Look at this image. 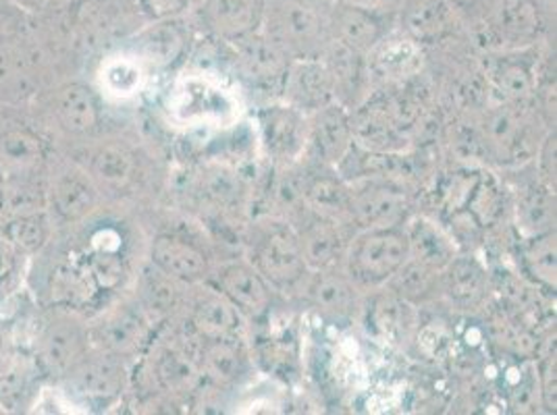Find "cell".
Instances as JSON below:
<instances>
[{
  "mask_svg": "<svg viewBox=\"0 0 557 415\" xmlns=\"http://www.w3.org/2000/svg\"><path fill=\"white\" fill-rule=\"evenodd\" d=\"M246 257L277 291V295L296 298L310 273L304 262L294 225L275 214L258 218L250 227Z\"/></svg>",
  "mask_w": 557,
  "mask_h": 415,
  "instance_id": "obj_1",
  "label": "cell"
},
{
  "mask_svg": "<svg viewBox=\"0 0 557 415\" xmlns=\"http://www.w3.org/2000/svg\"><path fill=\"white\" fill-rule=\"evenodd\" d=\"M260 32L292 61L319 59L331 42L329 7L306 0H267Z\"/></svg>",
  "mask_w": 557,
  "mask_h": 415,
  "instance_id": "obj_2",
  "label": "cell"
},
{
  "mask_svg": "<svg viewBox=\"0 0 557 415\" xmlns=\"http://www.w3.org/2000/svg\"><path fill=\"white\" fill-rule=\"evenodd\" d=\"M410 260V239L404 227L360 229L349 239L344 271L362 293L383 289Z\"/></svg>",
  "mask_w": 557,
  "mask_h": 415,
  "instance_id": "obj_3",
  "label": "cell"
},
{
  "mask_svg": "<svg viewBox=\"0 0 557 415\" xmlns=\"http://www.w3.org/2000/svg\"><path fill=\"white\" fill-rule=\"evenodd\" d=\"M92 347L90 324L73 310L54 307V312L38 330L34 357L45 378L61 382L88 355Z\"/></svg>",
  "mask_w": 557,
  "mask_h": 415,
  "instance_id": "obj_4",
  "label": "cell"
},
{
  "mask_svg": "<svg viewBox=\"0 0 557 415\" xmlns=\"http://www.w3.org/2000/svg\"><path fill=\"white\" fill-rule=\"evenodd\" d=\"M61 382L67 385L71 394L79 399L82 405L96 412H107L115 407L132 382L129 360L107 349L92 347Z\"/></svg>",
  "mask_w": 557,
  "mask_h": 415,
  "instance_id": "obj_5",
  "label": "cell"
},
{
  "mask_svg": "<svg viewBox=\"0 0 557 415\" xmlns=\"http://www.w3.org/2000/svg\"><path fill=\"white\" fill-rule=\"evenodd\" d=\"M209 282L232 303L246 323H262L275 307L277 291L256 271L248 257L216 262Z\"/></svg>",
  "mask_w": 557,
  "mask_h": 415,
  "instance_id": "obj_6",
  "label": "cell"
},
{
  "mask_svg": "<svg viewBox=\"0 0 557 415\" xmlns=\"http://www.w3.org/2000/svg\"><path fill=\"white\" fill-rule=\"evenodd\" d=\"M152 349L148 369L150 380L159 391L169 397H189L202 387V374L198 366V341L184 330H175L166 341L148 345Z\"/></svg>",
  "mask_w": 557,
  "mask_h": 415,
  "instance_id": "obj_7",
  "label": "cell"
},
{
  "mask_svg": "<svg viewBox=\"0 0 557 415\" xmlns=\"http://www.w3.org/2000/svg\"><path fill=\"white\" fill-rule=\"evenodd\" d=\"M180 330L196 341L242 339L246 320L210 282L191 285L182 312Z\"/></svg>",
  "mask_w": 557,
  "mask_h": 415,
  "instance_id": "obj_8",
  "label": "cell"
},
{
  "mask_svg": "<svg viewBox=\"0 0 557 415\" xmlns=\"http://www.w3.org/2000/svg\"><path fill=\"white\" fill-rule=\"evenodd\" d=\"M410 212L408 193L395 181L360 179L349 184V221L356 231L404 227Z\"/></svg>",
  "mask_w": 557,
  "mask_h": 415,
  "instance_id": "obj_9",
  "label": "cell"
},
{
  "mask_svg": "<svg viewBox=\"0 0 557 415\" xmlns=\"http://www.w3.org/2000/svg\"><path fill=\"white\" fill-rule=\"evenodd\" d=\"M326 324H351L364 310V293L344 268L310 271L298 295Z\"/></svg>",
  "mask_w": 557,
  "mask_h": 415,
  "instance_id": "obj_10",
  "label": "cell"
},
{
  "mask_svg": "<svg viewBox=\"0 0 557 415\" xmlns=\"http://www.w3.org/2000/svg\"><path fill=\"white\" fill-rule=\"evenodd\" d=\"M256 134L275 166L300 162L308 143V115L281 100L271 102L256 113Z\"/></svg>",
  "mask_w": 557,
  "mask_h": 415,
  "instance_id": "obj_11",
  "label": "cell"
},
{
  "mask_svg": "<svg viewBox=\"0 0 557 415\" xmlns=\"http://www.w3.org/2000/svg\"><path fill=\"white\" fill-rule=\"evenodd\" d=\"M94 347L107 349L125 360L141 355L152 343L154 320L136 303H119L90 324Z\"/></svg>",
  "mask_w": 557,
  "mask_h": 415,
  "instance_id": "obj_12",
  "label": "cell"
},
{
  "mask_svg": "<svg viewBox=\"0 0 557 415\" xmlns=\"http://www.w3.org/2000/svg\"><path fill=\"white\" fill-rule=\"evenodd\" d=\"M351 113L354 143L376 154H406L410 148L408 125L399 106L387 100L367 98Z\"/></svg>",
  "mask_w": 557,
  "mask_h": 415,
  "instance_id": "obj_13",
  "label": "cell"
},
{
  "mask_svg": "<svg viewBox=\"0 0 557 415\" xmlns=\"http://www.w3.org/2000/svg\"><path fill=\"white\" fill-rule=\"evenodd\" d=\"M150 264L186 285H200L209 282L216 262L205 241L184 231H163L150 243Z\"/></svg>",
  "mask_w": 557,
  "mask_h": 415,
  "instance_id": "obj_14",
  "label": "cell"
},
{
  "mask_svg": "<svg viewBox=\"0 0 557 415\" xmlns=\"http://www.w3.org/2000/svg\"><path fill=\"white\" fill-rule=\"evenodd\" d=\"M267 0H196L191 13L212 42L235 45L262 27Z\"/></svg>",
  "mask_w": 557,
  "mask_h": 415,
  "instance_id": "obj_15",
  "label": "cell"
},
{
  "mask_svg": "<svg viewBox=\"0 0 557 415\" xmlns=\"http://www.w3.org/2000/svg\"><path fill=\"white\" fill-rule=\"evenodd\" d=\"M292 225L298 235L300 252L308 271H326L344 266L349 239L356 232L351 225L319 216L310 210L300 212L292 221Z\"/></svg>",
  "mask_w": 557,
  "mask_h": 415,
  "instance_id": "obj_16",
  "label": "cell"
},
{
  "mask_svg": "<svg viewBox=\"0 0 557 415\" xmlns=\"http://www.w3.org/2000/svg\"><path fill=\"white\" fill-rule=\"evenodd\" d=\"M230 47V45H227ZM232 50L233 67L244 84L260 92H281L283 77L292 59L262 32H256Z\"/></svg>",
  "mask_w": 557,
  "mask_h": 415,
  "instance_id": "obj_17",
  "label": "cell"
},
{
  "mask_svg": "<svg viewBox=\"0 0 557 415\" xmlns=\"http://www.w3.org/2000/svg\"><path fill=\"white\" fill-rule=\"evenodd\" d=\"M354 146L351 113L339 102H331L308 115V143L304 162L337 168Z\"/></svg>",
  "mask_w": 557,
  "mask_h": 415,
  "instance_id": "obj_18",
  "label": "cell"
},
{
  "mask_svg": "<svg viewBox=\"0 0 557 415\" xmlns=\"http://www.w3.org/2000/svg\"><path fill=\"white\" fill-rule=\"evenodd\" d=\"M329 32L331 40L369 56L395 32V17L379 15L339 0L329 7Z\"/></svg>",
  "mask_w": 557,
  "mask_h": 415,
  "instance_id": "obj_19",
  "label": "cell"
},
{
  "mask_svg": "<svg viewBox=\"0 0 557 415\" xmlns=\"http://www.w3.org/2000/svg\"><path fill=\"white\" fill-rule=\"evenodd\" d=\"M189 50V29L184 20L146 22L127 38V52L148 70H169Z\"/></svg>",
  "mask_w": 557,
  "mask_h": 415,
  "instance_id": "obj_20",
  "label": "cell"
},
{
  "mask_svg": "<svg viewBox=\"0 0 557 415\" xmlns=\"http://www.w3.org/2000/svg\"><path fill=\"white\" fill-rule=\"evenodd\" d=\"M460 20L449 0H404L395 15V32L417 47H435L447 40Z\"/></svg>",
  "mask_w": 557,
  "mask_h": 415,
  "instance_id": "obj_21",
  "label": "cell"
},
{
  "mask_svg": "<svg viewBox=\"0 0 557 415\" xmlns=\"http://www.w3.org/2000/svg\"><path fill=\"white\" fill-rule=\"evenodd\" d=\"M325 63L333 79L335 100L348 111L358 109L367 98H371V59L344 47L335 40L326 45L319 56Z\"/></svg>",
  "mask_w": 557,
  "mask_h": 415,
  "instance_id": "obj_22",
  "label": "cell"
},
{
  "mask_svg": "<svg viewBox=\"0 0 557 415\" xmlns=\"http://www.w3.org/2000/svg\"><path fill=\"white\" fill-rule=\"evenodd\" d=\"M278 100L312 115L335 100L333 79L321 59L292 61L281 84Z\"/></svg>",
  "mask_w": 557,
  "mask_h": 415,
  "instance_id": "obj_23",
  "label": "cell"
},
{
  "mask_svg": "<svg viewBox=\"0 0 557 415\" xmlns=\"http://www.w3.org/2000/svg\"><path fill=\"white\" fill-rule=\"evenodd\" d=\"M100 202V187L84 166L63 168L48 191V204L54 221L61 225H73L88 218Z\"/></svg>",
  "mask_w": 557,
  "mask_h": 415,
  "instance_id": "obj_24",
  "label": "cell"
},
{
  "mask_svg": "<svg viewBox=\"0 0 557 415\" xmlns=\"http://www.w3.org/2000/svg\"><path fill=\"white\" fill-rule=\"evenodd\" d=\"M198 366L205 387L227 391L248 378L252 362L244 339H212L198 341Z\"/></svg>",
  "mask_w": 557,
  "mask_h": 415,
  "instance_id": "obj_25",
  "label": "cell"
},
{
  "mask_svg": "<svg viewBox=\"0 0 557 415\" xmlns=\"http://www.w3.org/2000/svg\"><path fill=\"white\" fill-rule=\"evenodd\" d=\"M524 102H502L483 121V143L502 162L520 161L529 148V116Z\"/></svg>",
  "mask_w": 557,
  "mask_h": 415,
  "instance_id": "obj_26",
  "label": "cell"
},
{
  "mask_svg": "<svg viewBox=\"0 0 557 415\" xmlns=\"http://www.w3.org/2000/svg\"><path fill=\"white\" fill-rule=\"evenodd\" d=\"M50 111L59 127L73 136H90L98 131L104 118L100 93L84 81L61 86L52 96Z\"/></svg>",
  "mask_w": 557,
  "mask_h": 415,
  "instance_id": "obj_27",
  "label": "cell"
},
{
  "mask_svg": "<svg viewBox=\"0 0 557 415\" xmlns=\"http://www.w3.org/2000/svg\"><path fill=\"white\" fill-rule=\"evenodd\" d=\"M79 166L94 179L100 189L123 191L138 179V154L121 141H100L92 146Z\"/></svg>",
  "mask_w": 557,
  "mask_h": 415,
  "instance_id": "obj_28",
  "label": "cell"
},
{
  "mask_svg": "<svg viewBox=\"0 0 557 415\" xmlns=\"http://www.w3.org/2000/svg\"><path fill=\"white\" fill-rule=\"evenodd\" d=\"M304 206L319 216L351 225V221H349V184L337 175L335 168L314 166V164L306 162Z\"/></svg>",
  "mask_w": 557,
  "mask_h": 415,
  "instance_id": "obj_29",
  "label": "cell"
},
{
  "mask_svg": "<svg viewBox=\"0 0 557 415\" xmlns=\"http://www.w3.org/2000/svg\"><path fill=\"white\" fill-rule=\"evenodd\" d=\"M487 291V271L476 257L454 255L440 273V293L458 310H476Z\"/></svg>",
  "mask_w": 557,
  "mask_h": 415,
  "instance_id": "obj_30",
  "label": "cell"
},
{
  "mask_svg": "<svg viewBox=\"0 0 557 415\" xmlns=\"http://www.w3.org/2000/svg\"><path fill=\"white\" fill-rule=\"evenodd\" d=\"M45 374L34 353L20 351L15 362L0 374V410L11 414L29 412L40 397Z\"/></svg>",
  "mask_w": 557,
  "mask_h": 415,
  "instance_id": "obj_31",
  "label": "cell"
},
{
  "mask_svg": "<svg viewBox=\"0 0 557 415\" xmlns=\"http://www.w3.org/2000/svg\"><path fill=\"white\" fill-rule=\"evenodd\" d=\"M502 102H529L536 92V73L529 48L504 50L488 70Z\"/></svg>",
  "mask_w": 557,
  "mask_h": 415,
  "instance_id": "obj_32",
  "label": "cell"
},
{
  "mask_svg": "<svg viewBox=\"0 0 557 415\" xmlns=\"http://www.w3.org/2000/svg\"><path fill=\"white\" fill-rule=\"evenodd\" d=\"M189 287L150 264L139 278L138 303L154 323L173 318L182 312Z\"/></svg>",
  "mask_w": 557,
  "mask_h": 415,
  "instance_id": "obj_33",
  "label": "cell"
},
{
  "mask_svg": "<svg viewBox=\"0 0 557 415\" xmlns=\"http://www.w3.org/2000/svg\"><path fill=\"white\" fill-rule=\"evenodd\" d=\"M516 227L520 237L556 231V189L541 181L529 187L516 206Z\"/></svg>",
  "mask_w": 557,
  "mask_h": 415,
  "instance_id": "obj_34",
  "label": "cell"
},
{
  "mask_svg": "<svg viewBox=\"0 0 557 415\" xmlns=\"http://www.w3.org/2000/svg\"><path fill=\"white\" fill-rule=\"evenodd\" d=\"M520 264L534 285L549 293H556V231L520 237Z\"/></svg>",
  "mask_w": 557,
  "mask_h": 415,
  "instance_id": "obj_35",
  "label": "cell"
},
{
  "mask_svg": "<svg viewBox=\"0 0 557 415\" xmlns=\"http://www.w3.org/2000/svg\"><path fill=\"white\" fill-rule=\"evenodd\" d=\"M440 273L442 271L410 257L385 285V289L392 291L397 300L420 305L440 293Z\"/></svg>",
  "mask_w": 557,
  "mask_h": 415,
  "instance_id": "obj_36",
  "label": "cell"
},
{
  "mask_svg": "<svg viewBox=\"0 0 557 415\" xmlns=\"http://www.w3.org/2000/svg\"><path fill=\"white\" fill-rule=\"evenodd\" d=\"M47 161L45 139L32 129H9L0 136V166L32 171Z\"/></svg>",
  "mask_w": 557,
  "mask_h": 415,
  "instance_id": "obj_37",
  "label": "cell"
},
{
  "mask_svg": "<svg viewBox=\"0 0 557 415\" xmlns=\"http://www.w3.org/2000/svg\"><path fill=\"white\" fill-rule=\"evenodd\" d=\"M406 231L410 239V257H414L426 266L443 271L447 266V262L456 255L454 243L449 241V237H445L433 223L417 221L410 225V221H408Z\"/></svg>",
  "mask_w": 557,
  "mask_h": 415,
  "instance_id": "obj_38",
  "label": "cell"
},
{
  "mask_svg": "<svg viewBox=\"0 0 557 415\" xmlns=\"http://www.w3.org/2000/svg\"><path fill=\"white\" fill-rule=\"evenodd\" d=\"M50 232L52 225L45 212H22L4 225L2 237L29 257L40 254L47 248Z\"/></svg>",
  "mask_w": 557,
  "mask_h": 415,
  "instance_id": "obj_39",
  "label": "cell"
},
{
  "mask_svg": "<svg viewBox=\"0 0 557 415\" xmlns=\"http://www.w3.org/2000/svg\"><path fill=\"white\" fill-rule=\"evenodd\" d=\"M102 90L113 93L119 98L134 96L141 90V84L146 79V67L129 52H121L115 56H109L100 71Z\"/></svg>",
  "mask_w": 557,
  "mask_h": 415,
  "instance_id": "obj_40",
  "label": "cell"
},
{
  "mask_svg": "<svg viewBox=\"0 0 557 415\" xmlns=\"http://www.w3.org/2000/svg\"><path fill=\"white\" fill-rule=\"evenodd\" d=\"M25 260L27 255L0 237V300L20 289L25 275Z\"/></svg>",
  "mask_w": 557,
  "mask_h": 415,
  "instance_id": "obj_41",
  "label": "cell"
},
{
  "mask_svg": "<svg viewBox=\"0 0 557 415\" xmlns=\"http://www.w3.org/2000/svg\"><path fill=\"white\" fill-rule=\"evenodd\" d=\"M139 15L146 22H166V20H186L191 13L196 0H134Z\"/></svg>",
  "mask_w": 557,
  "mask_h": 415,
  "instance_id": "obj_42",
  "label": "cell"
},
{
  "mask_svg": "<svg viewBox=\"0 0 557 415\" xmlns=\"http://www.w3.org/2000/svg\"><path fill=\"white\" fill-rule=\"evenodd\" d=\"M539 391H541V405L547 414H556L557 410V376L556 351L545 357V362L539 368Z\"/></svg>",
  "mask_w": 557,
  "mask_h": 415,
  "instance_id": "obj_43",
  "label": "cell"
},
{
  "mask_svg": "<svg viewBox=\"0 0 557 415\" xmlns=\"http://www.w3.org/2000/svg\"><path fill=\"white\" fill-rule=\"evenodd\" d=\"M539 181L556 189V131H549L541 141L539 150Z\"/></svg>",
  "mask_w": 557,
  "mask_h": 415,
  "instance_id": "obj_44",
  "label": "cell"
},
{
  "mask_svg": "<svg viewBox=\"0 0 557 415\" xmlns=\"http://www.w3.org/2000/svg\"><path fill=\"white\" fill-rule=\"evenodd\" d=\"M20 351L22 347L17 343L15 323L9 318H0V374H4L7 368L15 362Z\"/></svg>",
  "mask_w": 557,
  "mask_h": 415,
  "instance_id": "obj_45",
  "label": "cell"
},
{
  "mask_svg": "<svg viewBox=\"0 0 557 415\" xmlns=\"http://www.w3.org/2000/svg\"><path fill=\"white\" fill-rule=\"evenodd\" d=\"M346 2L362 7L372 13H379V15H387V17H395L404 4V0H346Z\"/></svg>",
  "mask_w": 557,
  "mask_h": 415,
  "instance_id": "obj_46",
  "label": "cell"
},
{
  "mask_svg": "<svg viewBox=\"0 0 557 415\" xmlns=\"http://www.w3.org/2000/svg\"><path fill=\"white\" fill-rule=\"evenodd\" d=\"M17 9H22L27 15H38L47 9L48 0H4Z\"/></svg>",
  "mask_w": 557,
  "mask_h": 415,
  "instance_id": "obj_47",
  "label": "cell"
},
{
  "mask_svg": "<svg viewBox=\"0 0 557 415\" xmlns=\"http://www.w3.org/2000/svg\"><path fill=\"white\" fill-rule=\"evenodd\" d=\"M460 15H476L485 0H449Z\"/></svg>",
  "mask_w": 557,
  "mask_h": 415,
  "instance_id": "obj_48",
  "label": "cell"
},
{
  "mask_svg": "<svg viewBox=\"0 0 557 415\" xmlns=\"http://www.w3.org/2000/svg\"><path fill=\"white\" fill-rule=\"evenodd\" d=\"M88 0H48L47 9H57V11H75L77 7L86 4Z\"/></svg>",
  "mask_w": 557,
  "mask_h": 415,
  "instance_id": "obj_49",
  "label": "cell"
},
{
  "mask_svg": "<svg viewBox=\"0 0 557 415\" xmlns=\"http://www.w3.org/2000/svg\"><path fill=\"white\" fill-rule=\"evenodd\" d=\"M306 2H312V4H321V7H331V4H335V2H339V0H306Z\"/></svg>",
  "mask_w": 557,
  "mask_h": 415,
  "instance_id": "obj_50",
  "label": "cell"
},
{
  "mask_svg": "<svg viewBox=\"0 0 557 415\" xmlns=\"http://www.w3.org/2000/svg\"><path fill=\"white\" fill-rule=\"evenodd\" d=\"M2 193H4V168L0 166V200H2Z\"/></svg>",
  "mask_w": 557,
  "mask_h": 415,
  "instance_id": "obj_51",
  "label": "cell"
}]
</instances>
